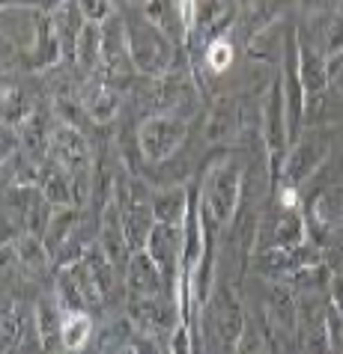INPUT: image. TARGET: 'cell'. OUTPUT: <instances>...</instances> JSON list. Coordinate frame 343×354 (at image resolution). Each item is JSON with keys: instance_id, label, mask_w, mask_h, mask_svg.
Returning <instances> with one entry per match:
<instances>
[{"instance_id": "6da1fadb", "label": "cell", "mask_w": 343, "mask_h": 354, "mask_svg": "<svg viewBox=\"0 0 343 354\" xmlns=\"http://www.w3.org/2000/svg\"><path fill=\"white\" fill-rule=\"evenodd\" d=\"M242 182H245V164L236 155H224L212 161L200 182V223L206 232V244L212 248L215 235L233 221L236 205L242 200Z\"/></svg>"}, {"instance_id": "7a4b0ae2", "label": "cell", "mask_w": 343, "mask_h": 354, "mask_svg": "<svg viewBox=\"0 0 343 354\" xmlns=\"http://www.w3.org/2000/svg\"><path fill=\"white\" fill-rule=\"evenodd\" d=\"M129 24V51H132V66L134 72H141L150 81L173 72V60H176V42L155 27L143 12L134 15Z\"/></svg>"}, {"instance_id": "3957f363", "label": "cell", "mask_w": 343, "mask_h": 354, "mask_svg": "<svg viewBox=\"0 0 343 354\" xmlns=\"http://www.w3.org/2000/svg\"><path fill=\"white\" fill-rule=\"evenodd\" d=\"M263 143H266V158H269L272 185H278V176L283 173V161H287V152H290L287 102H283V84H281V77L269 86L266 102H263Z\"/></svg>"}, {"instance_id": "277c9868", "label": "cell", "mask_w": 343, "mask_h": 354, "mask_svg": "<svg viewBox=\"0 0 343 354\" xmlns=\"http://www.w3.org/2000/svg\"><path fill=\"white\" fill-rule=\"evenodd\" d=\"M185 134H188V122L185 120L170 113H152L137 129V149H141L146 161L161 164L179 152V146L185 143Z\"/></svg>"}, {"instance_id": "5b68a950", "label": "cell", "mask_w": 343, "mask_h": 354, "mask_svg": "<svg viewBox=\"0 0 343 354\" xmlns=\"http://www.w3.org/2000/svg\"><path fill=\"white\" fill-rule=\"evenodd\" d=\"M179 316H182V307L168 301L164 295H152V298L132 295L129 301V319L134 324V330L150 333V337H159V339H170L179 330Z\"/></svg>"}, {"instance_id": "8992f818", "label": "cell", "mask_w": 343, "mask_h": 354, "mask_svg": "<svg viewBox=\"0 0 343 354\" xmlns=\"http://www.w3.org/2000/svg\"><path fill=\"white\" fill-rule=\"evenodd\" d=\"M209 319H212V330L215 337H218V342L227 351L236 348L239 337L245 333V328H248V319H245V307L239 301L236 289L230 286H218L212 295H209Z\"/></svg>"}, {"instance_id": "52a82bcc", "label": "cell", "mask_w": 343, "mask_h": 354, "mask_svg": "<svg viewBox=\"0 0 343 354\" xmlns=\"http://www.w3.org/2000/svg\"><path fill=\"white\" fill-rule=\"evenodd\" d=\"M328 158V140L319 134H305L299 137L296 143L290 146L287 161H283V173L281 179L283 185H292V188H301L313 173L319 170Z\"/></svg>"}, {"instance_id": "ba28073f", "label": "cell", "mask_w": 343, "mask_h": 354, "mask_svg": "<svg viewBox=\"0 0 343 354\" xmlns=\"http://www.w3.org/2000/svg\"><path fill=\"white\" fill-rule=\"evenodd\" d=\"M155 265L161 268V274L168 277V286L173 295H179V271H182V226H168V223H155L150 239L143 248Z\"/></svg>"}, {"instance_id": "9c48e42d", "label": "cell", "mask_w": 343, "mask_h": 354, "mask_svg": "<svg viewBox=\"0 0 343 354\" xmlns=\"http://www.w3.org/2000/svg\"><path fill=\"white\" fill-rule=\"evenodd\" d=\"M102 68L107 81H114L116 75H125L132 66V51H129V24L123 15H111L102 24Z\"/></svg>"}, {"instance_id": "30bf717a", "label": "cell", "mask_w": 343, "mask_h": 354, "mask_svg": "<svg viewBox=\"0 0 343 354\" xmlns=\"http://www.w3.org/2000/svg\"><path fill=\"white\" fill-rule=\"evenodd\" d=\"M155 84V113H170V116H179V120L188 122V116L197 111L200 104V93L194 86L191 77H159Z\"/></svg>"}, {"instance_id": "8fae6325", "label": "cell", "mask_w": 343, "mask_h": 354, "mask_svg": "<svg viewBox=\"0 0 343 354\" xmlns=\"http://www.w3.org/2000/svg\"><path fill=\"white\" fill-rule=\"evenodd\" d=\"M299 333L305 339L308 354H328L331 333L326 319V304L317 298H299Z\"/></svg>"}, {"instance_id": "7c38bea8", "label": "cell", "mask_w": 343, "mask_h": 354, "mask_svg": "<svg viewBox=\"0 0 343 354\" xmlns=\"http://www.w3.org/2000/svg\"><path fill=\"white\" fill-rule=\"evenodd\" d=\"M39 191L54 209H69V205H78V194H75V179L72 173L60 167L57 161H51L45 155L42 164H39ZM81 209V205H78Z\"/></svg>"}, {"instance_id": "4fadbf2b", "label": "cell", "mask_w": 343, "mask_h": 354, "mask_svg": "<svg viewBox=\"0 0 343 354\" xmlns=\"http://www.w3.org/2000/svg\"><path fill=\"white\" fill-rule=\"evenodd\" d=\"M125 283H129V292L137 298H152V295H164V283L168 277L161 274V268L155 265V259L146 250L132 253L129 265H125Z\"/></svg>"}, {"instance_id": "5bb4252c", "label": "cell", "mask_w": 343, "mask_h": 354, "mask_svg": "<svg viewBox=\"0 0 343 354\" xmlns=\"http://www.w3.org/2000/svg\"><path fill=\"white\" fill-rule=\"evenodd\" d=\"M51 24H54V33H57V42H60V51H63V60L66 63H75V54H78V39H81L84 27H87V18L78 6V0H66L51 12Z\"/></svg>"}, {"instance_id": "9a60e30c", "label": "cell", "mask_w": 343, "mask_h": 354, "mask_svg": "<svg viewBox=\"0 0 343 354\" xmlns=\"http://www.w3.org/2000/svg\"><path fill=\"white\" fill-rule=\"evenodd\" d=\"M242 129V113H239V102L236 98H218L203 122V140L206 143H227L239 134Z\"/></svg>"}, {"instance_id": "2e32d148", "label": "cell", "mask_w": 343, "mask_h": 354, "mask_svg": "<svg viewBox=\"0 0 343 354\" xmlns=\"http://www.w3.org/2000/svg\"><path fill=\"white\" fill-rule=\"evenodd\" d=\"M299 72H301V84H305L308 98L322 95V90L331 81L328 60L322 54V48H317L310 39H301V36H299Z\"/></svg>"}, {"instance_id": "e0dca14e", "label": "cell", "mask_w": 343, "mask_h": 354, "mask_svg": "<svg viewBox=\"0 0 343 354\" xmlns=\"http://www.w3.org/2000/svg\"><path fill=\"white\" fill-rule=\"evenodd\" d=\"M230 24H233V3L230 0H197L191 30H197L203 42L221 39Z\"/></svg>"}, {"instance_id": "ac0fdd59", "label": "cell", "mask_w": 343, "mask_h": 354, "mask_svg": "<svg viewBox=\"0 0 343 354\" xmlns=\"http://www.w3.org/2000/svg\"><path fill=\"white\" fill-rule=\"evenodd\" d=\"M191 212V196L185 191V185H168V188L152 194V214L155 223L168 226H185V218Z\"/></svg>"}, {"instance_id": "d6986e66", "label": "cell", "mask_w": 343, "mask_h": 354, "mask_svg": "<svg viewBox=\"0 0 343 354\" xmlns=\"http://www.w3.org/2000/svg\"><path fill=\"white\" fill-rule=\"evenodd\" d=\"M63 307L60 301H39L36 307V333H39V342H42L45 351H54L57 346H63Z\"/></svg>"}, {"instance_id": "ffe728a7", "label": "cell", "mask_w": 343, "mask_h": 354, "mask_svg": "<svg viewBox=\"0 0 343 354\" xmlns=\"http://www.w3.org/2000/svg\"><path fill=\"white\" fill-rule=\"evenodd\" d=\"M78 221H81V212H78V205H69V209H54L51 223H48V230L42 235V241H45V248H48L51 257L63 253L69 239L78 232Z\"/></svg>"}, {"instance_id": "44dd1931", "label": "cell", "mask_w": 343, "mask_h": 354, "mask_svg": "<svg viewBox=\"0 0 343 354\" xmlns=\"http://www.w3.org/2000/svg\"><path fill=\"white\" fill-rule=\"evenodd\" d=\"M143 15L150 18L155 27H161L170 39H185L188 27H185V18H182V3L179 0H146L143 3Z\"/></svg>"}, {"instance_id": "7402d4cb", "label": "cell", "mask_w": 343, "mask_h": 354, "mask_svg": "<svg viewBox=\"0 0 343 354\" xmlns=\"http://www.w3.org/2000/svg\"><path fill=\"white\" fill-rule=\"evenodd\" d=\"M266 319L283 333H292L299 328V301L292 298L287 286H272L269 289V313Z\"/></svg>"}, {"instance_id": "603a6c76", "label": "cell", "mask_w": 343, "mask_h": 354, "mask_svg": "<svg viewBox=\"0 0 343 354\" xmlns=\"http://www.w3.org/2000/svg\"><path fill=\"white\" fill-rule=\"evenodd\" d=\"M75 66L81 68L84 77H90L93 72H99V68H102V24L87 21L81 39H78Z\"/></svg>"}, {"instance_id": "cb8c5ba5", "label": "cell", "mask_w": 343, "mask_h": 354, "mask_svg": "<svg viewBox=\"0 0 343 354\" xmlns=\"http://www.w3.org/2000/svg\"><path fill=\"white\" fill-rule=\"evenodd\" d=\"M93 333V316L87 310H66L63 313V348L81 351L90 342Z\"/></svg>"}, {"instance_id": "d4e9b609", "label": "cell", "mask_w": 343, "mask_h": 354, "mask_svg": "<svg viewBox=\"0 0 343 354\" xmlns=\"http://www.w3.org/2000/svg\"><path fill=\"white\" fill-rule=\"evenodd\" d=\"M313 218L322 226L340 230L343 226V185H331V188H326L317 196V203H313Z\"/></svg>"}, {"instance_id": "484cf974", "label": "cell", "mask_w": 343, "mask_h": 354, "mask_svg": "<svg viewBox=\"0 0 343 354\" xmlns=\"http://www.w3.org/2000/svg\"><path fill=\"white\" fill-rule=\"evenodd\" d=\"M305 244V214L299 209H283L274 223V244L272 248H299Z\"/></svg>"}, {"instance_id": "4316f807", "label": "cell", "mask_w": 343, "mask_h": 354, "mask_svg": "<svg viewBox=\"0 0 343 354\" xmlns=\"http://www.w3.org/2000/svg\"><path fill=\"white\" fill-rule=\"evenodd\" d=\"M18 137H21V146H24V152L30 155V158H39V149L48 152V140H51V131H48L45 113L33 111V113L21 122V134H18Z\"/></svg>"}, {"instance_id": "83f0119b", "label": "cell", "mask_w": 343, "mask_h": 354, "mask_svg": "<svg viewBox=\"0 0 343 354\" xmlns=\"http://www.w3.org/2000/svg\"><path fill=\"white\" fill-rule=\"evenodd\" d=\"M274 0H248L242 9V30L245 36H260L266 27L274 24Z\"/></svg>"}, {"instance_id": "f1b7e54d", "label": "cell", "mask_w": 343, "mask_h": 354, "mask_svg": "<svg viewBox=\"0 0 343 354\" xmlns=\"http://www.w3.org/2000/svg\"><path fill=\"white\" fill-rule=\"evenodd\" d=\"M15 257H18V262L24 265L27 271H33V274H39L48 265V248H45V241L39 239V235H30V232H24L21 239H18V244H15Z\"/></svg>"}, {"instance_id": "f546056e", "label": "cell", "mask_w": 343, "mask_h": 354, "mask_svg": "<svg viewBox=\"0 0 343 354\" xmlns=\"http://www.w3.org/2000/svg\"><path fill=\"white\" fill-rule=\"evenodd\" d=\"M33 111L24 107V95L21 90H12V86H3V129H12V125H21Z\"/></svg>"}, {"instance_id": "4dcf8cb0", "label": "cell", "mask_w": 343, "mask_h": 354, "mask_svg": "<svg viewBox=\"0 0 343 354\" xmlns=\"http://www.w3.org/2000/svg\"><path fill=\"white\" fill-rule=\"evenodd\" d=\"M322 54H326L328 66L343 60V12L331 15L328 18V27H326V45H322Z\"/></svg>"}, {"instance_id": "1f68e13d", "label": "cell", "mask_w": 343, "mask_h": 354, "mask_svg": "<svg viewBox=\"0 0 343 354\" xmlns=\"http://www.w3.org/2000/svg\"><path fill=\"white\" fill-rule=\"evenodd\" d=\"M233 63V45H230V39H212L209 45H206V66L212 68L215 75H221V72H227Z\"/></svg>"}, {"instance_id": "d6a6232c", "label": "cell", "mask_w": 343, "mask_h": 354, "mask_svg": "<svg viewBox=\"0 0 343 354\" xmlns=\"http://www.w3.org/2000/svg\"><path fill=\"white\" fill-rule=\"evenodd\" d=\"M21 328H24L21 310L12 307V301H6L3 304V354L12 351V346L21 339Z\"/></svg>"}, {"instance_id": "836d02e7", "label": "cell", "mask_w": 343, "mask_h": 354, "mask_svg": "<svg viewBox=\"0 0 343 354\" xmlns=\"http://www.w3.org/2000/svg\"><path fill=\"white\" fill-rule=\"evenodd\" d=\"M129 346L134 348V354H170L168 339L150 337V333H141V330H132V342H129Z\"/></svg>"}, {"instance_id": "e575fe53", "label": "cell", "mask_w": 343, "mask_h": 354, "mask_svg": "<svg viewBox=\"0 0 343 354\" xmlns=\"http://www.w3.org/2000/svg\"><path fill=\"white\" fill-rule=\"evenodd\" d=\"M78 6H81L87 21H96V24H105L107 18L116 12V6L111 3V0H78Z\"/></svg>"}, {"instance_id": "d590c367", "label": "cell", "mask_w": 343, "mask_h": 354, "mask_svg": "<svg viewBox=\"0 0 343 354\" xmlns=\"http://www.w3.org/2000/svg\"><path fill=\"white\" fill-rule=\"evenodd\" d=\"M233 354H263V337H260V330L248 324L245 333L239 337V342H236V348H233Z\"/></svg>"}, {"instance_id": "8d00e7d4", "label": "cell", "mask_w": 343, "mask_h": 354, "mask_svg": "<svg viewBox=\"0 0 343 354\" xmlns=\"http://www.w3.org/2000/svg\"><path fill=\"white\" fill-rule=\"evenodd\" d=\"M328 304L335 307V313L343 319V271L328 277Z\"/></svg>"}, {"instance_id": "74e56055", "label": "cell", "mask_w": 343, "mask_h": 354, "mask_svg": "<svg viewBox=\"0 0 343 354\" xmlns=\"http://www.w3.org/2000/svg\"><path fill=\"white\" fill-rule=\"evenodd\" d=\"M170 354H191V333L185 324L170 337Z\"/></svg>"}, {"instance_id": "f35d334b", "label": "cell", "mask_w": 343, "mask_h": 354, "mask_svg": "<svg viewBox=\"0 0 343 354\" xmlns=\"http://www.w3.org/2000/svg\"><path fill=\"white\" fill-rule=\"evenodd\" d=\"M281 209H299V188L281 185Z\"/></svg>"}, {"instance_id": "ab89813d", "label": "cell", "mask_w": 343, "mask_h": 354, "mask_svg": "<svg viewBox=\"0 0 343 354\" xmlns=\"http://www.w3.org/2000/svg\"><path fill=\"white\" fill-rule=\"evenodd\" d=\"M328 72H331V81H337V84H340V93H343V60L331 63V66H328Z\"/></svg>"}, {"instance_id": "60d3db41", "label": "cell", "mask_w": 343, "mask_h": 354, "mask_svg": "<svg viewBox=\"0 0 343 354\" xmlns=\"http://www.w3.org/2000/svg\"><path fill=\"white\" fill-rule=\"evenodd\" d=\"M134 3H146V0H134Z\"/></svg>"}]
</instances>
